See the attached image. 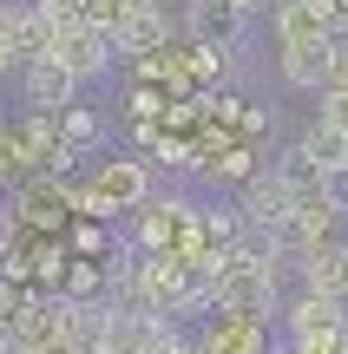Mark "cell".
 Returning <instances> with one entry per match:
<instances>
[{
    "label": "cell",
    "instance_id": "8fae6325",
    "mask_svg": "<svg viewBox=\"0 0 348 354\" xmlns=\"http://www.w3.org/2000/svg\"><path fill=\"white\" fill-rule=\"evenodd\" d=\"M270 171H276V177H283V184H289V197H296V203H309V197H322V165H315V158L302 151V145H289V151L276 158Z\"/></svg>",
    "mask_w": 348,
    "mask_h": 354
},
{
    "label": "cell",
    "instance_id": "ba28073f",
    "mask_svg": "<svg viewBox=\"0 0 348 354\" xmlns=\"http://www.w3.org/2000/svg\"><path fill=\"white\" fill-rule=\"evenodd\" d=\"M13 46L26 53V66H33V59H53V46H59V20H53L46 0H26V7L13 13Z\"/></svg>",
    "mask_w": 348,
    "mask_h": 354
},
{
    "label": "cell",
    "instance_id": "5b68a950",
    "mask_svg": "<svg viewBox=\"0 0 348 354\" xmlns=\"http://www.w3.org/2000/svg\"><path fill=\"white\" fill-rule=\"evenodd\" d=\"M237 210H244L250 230L270 236V230H283L289 216H296V197H289V184L270 171V177H250V184H244V203H237Z\"/></svg>",
    "mask_w": 348,
    "mask_h": 354
},
{
    "label": "cell",
    "instance_id": "7c38bea8",
    "mask_svg": "<svg viewBox=\"0 0 348 354\" xmlns=\"http://www.w3.org/2000/svg\"><path fill=\"white\" fill-rule=\"evenodd\" d=\"M302 151H309L315 165H322V177H329V171L348 165V131H336V125H322V118H315V125L302 131Z\"/></svg>",
    "mask_w": 348,
    "mask_h": 354
},
{
    "label": "cell",
    "instance_id": "4fadbf2b",
    "mask_svg": "<svg viewBox=\"0 0 348 354\" xmlns=\"http://www.w3.org/2000/svg\"><path fill=\"white\" fill-rule=\"evenodd\" d=\"M59 138L73 145V151H99V145H105V125H99L92 105H66V112H59Z\"/></svg>",
    "mask_w": 348,
    "mask_h": 354
},
{
    "label": "cell",
    "instance_id": "8992f818",
    "mask_svg": "<svg viewBox=\"0 0 348 354\" xmlns=\"http://www.w3.org/2000/svg\"><path fill=\"white\" fill-rule=\"evenodd\" d=\"M184 26H191V46H237L244 39V13L230 0H191Z\"/></svg>",
    "mask_w": 348,
    "mask_h": 354
},
{
    "label": "cell",
    "instance_id": "d6986e66",
    "mask_svg": "<svg viewBox=\"0 0 348 354\" xmlns=\"http://www.w3.org/2000/svg\"><path fill=\"white\" fill-rule=\"evenodd\" d=\"M7 73H26V53L13 46V33H0V79Z\"/></svg>",
    "mask_w": 348,
    "mask_h": 354
},
{
    "label": "cell",
    "instance_id": "9c48e42d",
    "mask_svg": "<svg viewBox=\"0 0 348 354\" xmlns=\"http://www.w3.org/2000/svg\"><path fill=\"white\" fill-rule=\"evenodd\" d=\"M112 46L118 53H165V13H158V0H138V7L112 26Z\"/></svg>",
    "mask_w": 348,
    "mask_h": 354
},
{
    "label": "cell",
    "instance_id": "e0dca14e",
    "mask_svg": "<svg viewBox=\"0 0 348 354\" xmlns=\"http://www.w3.org/2000/svg\"><path fill=\"white\" fill-rule=\"evenodd\" d=\"M152 158H165V171H191V165H197V151H191L184 138H158Z\"/></svg>",
    "mask_w": 348,
    "mask_h": 354
},
{
    "label": "cell",
    "instance_id": "7402d4cb",
    "mask_svg": "<svg viewBox=\"0 0 348 354\" xmlns=\"http://www.w3.org/2000/svg\"><path fill=\"white\" fill-rule=\"evenodd\" d=\"M237 118H244L250 138H257V131H270V112H263V105H250V112H237Z\"/></svg>",
    "mask_w": 348,
    "mask_h": 354
},
{
    "label": "cell",
    "instance_id": "9a60e30c",
    "mask_svg": "<svg viewBox=\"0 0 348 354\" xmlns=\"http://www.w3.org/2000/svg\"><path fill=\"white\" fill-rule=\"evenodd\" d=\"M66 250H73V256H92V263H105V256H112V236H105V230L86 216V223L73 230V243H66Z\"/></svg>",
    "mask_w": 348,
    "mask_h": 354
},
{
    "label": "cell",
    "instance_id": "7a4b0ae2",
    "mask_svg": "<svg viewBox=\"0 0 348 354\" xmlns=\"http://www.w3.org/2000/svg\"><path fill=\"white\" fill-rule=\"evenodd\" d=\"M92 190H99L105 210H145V203H152V171H145L138 158H125V151H99Z\"/></svg>",
    "mask_w": 348,
    "mask_h": 354
},
{
    "label": "cell",
    "instance_id": "ac0fdd59",
    "mask_svg": "<svg viewBox=\"0 0 348 354\" xmlns=\"http://www.w3.org/2000/svg\"><path fill=\"white\" fill-rule=\"evenodd\" d=\"M322 203H329V210H336V216H348V165L322 177Z\"/></svg>",
    "mask_w": 348,
    "mask_h": 354
},
{
    "label": "cell",
    "instance_id": "2e32d148",
    "mask_svg": "<svg viewBox=\"0 0 348 354\" xmlns=\"http://www.w3.org/2000/svg\"><path fill=\"white\" fill-rule=\"evenodd\" d=\"M315 118H322V125H336V131H348V86H329V92H322V112H315Z\"/></svg>",
    "mask_w": 348,
    "mask_h": 354
},
{
    "label": "cell",
    "instance_id": "603a6c76",
    "mask_svg": "<svg viewBox=\"0 0 348 354\" xmlns=\"http://www.w3.org/2000/svg\"><path fill=\"white\" fill-rule=\"evenodd\" d=\"M0 354H13V335H7V328H0Z\"/></svg>",
    "mask_w": 348,
    "mask_h": 354
},
{
    "label": "cell",
    "instance_id": "ffe728a7",
    "mask_svg": "<svg viewBox=\"0 0 348 354\" xmlns=\"http://www.w3.org/2000/svg\"><path fill=\"white\" fill-rule=\"evenodd\" d=\"M158 112H165V99H158L152 86H138V92H131V118H158Z\"/></svg>",
    "mask_w": 348,
    "mask_h": 354
},
{
    "label": "cell",
    "instance_id": "6da1fadb",
    "mask_svg": "<svg viewBox=\"0 0 348 354\" xmlns=\"http://www.w3.org/2000/svg\"><path fill=\"white\" fill-rule=\"evenodd\" d=\"M283 322H289V342L296 348H315V354L348 348V308L329 302V295H296V308Z\"/></svg>",
    "mask_w": 348,
    "mask_h": 354
},
{
    "label": "cell",
    "instance_id": "44dd1931",
    "mask_svg": "<svg viewBox=\"0 0 348 354\" xmlns=\"http://www.w3.org/2000/svg\"><path fill=\"white\" fill-rule=\"evenodd\" d=\"M20 282H7V276H0V328H7V322H13V308H20Z\"/></svg>",
    "mask_w": 348,
    "mask_h": 354
},
{
    "label": "cell",
    "instance_id": "5bb4252c",
    "mask_svg": "<svg viewBox=\"0 0 348 354\" xmlns=\"http://www.w3.org/2000/svg\"><path fill=\"white\" fill-rule=\"evenodd\" d=\"M26 171H33V151H26V138H20V131H0V177L13 184V177H26Z\"/></svg>",
    "mask_w": 348,
    "mask_h": 354
},
{
    "label": "cell",
    "instance_id": "30bf717a",
    "mask_svg": "<svg viewBox=\"0 0 348 354\" xmlns=\"http://www.w3.org/2000/svg\"><path fill=\"white\" fill-rule=\"evenodd\" d=\"M283 53V86L296 92H329V39H309V46H276Z\"/></svg>",
    "mask_w": 348,
    "mask_h": 354
},
{
    "label": "cell",
    "instance_id": "52a82bcc",
    "mask_svg": "<svg viewBox=\"0 0 348 354\" xmlns=\"http://www.w3.org/2000/svg\"><path fill=\"white\" fill-rule=\"evenodd\" d=\"M302 295L348 302V243H322V250L302 256Z\"/></svg>",
    "mask_w": 348,
    "mask_h": 354
},
{
    "label": "cell",
    "instance_id": "277c9868",
    "mask_svg": "<svg viewBox=\"0 0 348 354\" xmlns=\"http://www.w3.org/2000/svg\"><path fill=\"white\" fill-rule=\"evenodd\" d=\"M20 86H26V112H53V118H59L66 105H79V86H86V79L66 73L59 59H33L20 73Z\"/></svg>",
    "mask_w": 348,
    "mask_h": 354
},
{
    "label": "cell",
    "instance_id": "cb8c5ba5",
    "mask_svg": "<svg viewBox=\"0 0 348 354\" xmlns=\"http://www.w3.org/2000/svg\"><path fill=\"white\" fill-rule=\"evenodd\" d=\"M270 7H283V0H270Z\"/></svg>",
    "mask_w": 348,
    "mask_h": 354
},
{
    "label": "cell",
    "instance_id": "3957f363",
    "mask_svg": "<svg viewBox=\"0 0 348 354\" xmlns=\"http://www.w3.org/2000/svg\"><path fill=\"white\" fill-rule=\"evenodd\" d=\"M53 59H59L66 73H79V79H99L105 66L118 59V46H112V33H105V26L73 20V26H59V46H53Z\"/></svg>",
    "mask_w": 348,
    "mask_h": 354
}]
</instances>
